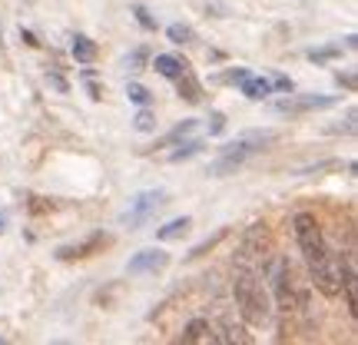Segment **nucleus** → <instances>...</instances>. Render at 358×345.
I'll return each mask as SVG.
<instances>
[{
  "mask_svg": "<svg viewBox=\"0 0 358 345\" xmlns=\"http://www.w3.org/2000/svg\"><path fill=\"white\" fill-rule=\"evenodd\" d=\"M153 70L159 73V77L176 80V77H182V73L189 70V64H186L182 57H173V53H159V57L153 60Z\"/></svg>",
  "mask_w": 358,
  "mask_h": 345,
  "instance_id": "nucleus-10",
  "label": "nucleus"
},
{
  "mask_svg": "<svg viewBox=\"0 0 358 345\" xmlns=\"http://www.w3.org/2000/svg\"><path fill=\"white\" fill-rule=\"evenodd\" d=\"M232 299H236V309L249 325H266L268 316H272V299H268V289L262 286L256 269L249 266H236L232 272Z\"/></svg>",
  "mask_w": 358,
  "mask_h": 345,
  "instance_id": "nucleus-2",
  "label": "nucleus"
},
{
  "mask_svg": "<svg viewBox=\"0 0 358 345\" xmlns=\"http://www.w3.org/2000/svg\"><path fill=\"white\" fill-rule=\"evenodd\" d=\"M325 169H342V163H338V160H329V163H319V167L302 169V176H315V173H325Z\"/></svg>",
  "mask_w": 358,
  "mask_h": 345,
  "instance_id": "nucleus-25",
  "label": "nucleus"
},
{
  "mask_svg": "<svg viewBox=\"0 0 358 345\" xmlns=\"http://www.w3.org/2000/svg\"><path fill=\"white\" fill-rule=\"evenodd\" d=\"M268 276V289H272V306L279 309V312H292L295 306H302L306 302V295L295 293V279H292V266H289V259H272V266L266 269Z\"/></svg>",
  "mask_w": 358,
  "mask_h": 345,
  "instance_id": "nucleus-4",
  "label": "nucleus"
},
{
  "mask_svg": "<svg viewBox=\"0 0 358 345\" xmlns=\"http://www.w3.org/2000/svg\"><path fill=\"white\" fill-rule=\"evenodd\" d=\"M243 93L249 100H266L268 93H272V83H268L266 77H252V73H249V77L243 80Z\"/></svg>",
  "mask_w": 358,
  "mask_h": 345,
  "instance_id": "nucleus-15",
  "label": "nucleus"
},
{
  "mask_svg": "<svg viewBox=\"0 0 358 345\" xmlns=\"http://www.w3.org/2000/svg\"><path fill=\"white\" fill-rule=\"evenodd\" d=\"M146 60H150L146 47H136V50H133L127 60H123V66H127V70H143V66H146Z\"/></svg>",
  "mask_w": 358,
  "mask_h": 345,
  "instance_id": "nucleus-22",
  "label": "nucleus"
},
{
  "mask_svg": "<svg viewBox=\"0 0 358 345\" xmlns=\"http://www.w3.org/2000/svg\"><path fill=\"white\" fill-rule=\"evenodd\" d=\"M47 83H50V87H57L60 93H70V83H66L60 73H50V77H47Z\"/></svg>",
  "mask_w": 358,
  "mask_h": 345,
  "instance_id": "nucleus-29",
  "label": "nucleus"
},
{
  "mask_svg": "<svg viewBox=\"0 0 358 345\" xmlns=\"http://www.w3.org/2000/svg\"><path fill=\"white\" fill-rule=\"evenodd\" d=\"M173 83H176L179 100H186V103H203V83L192 77V70H186V73H182V77H176Z\"/></svg>",
  "mask_w": 358,
  "mask_h": 345,
  "instance_id": "nucleus-11",
  "label": "nucleus"
},
{
  "mask_svg": "<svg viewBox=\"0 0 358 345\" xmlns=\"http://www.w3.org/2000/svg\"><path fill=\"white\" fill-rule=\"evenodd\" d=\"M3 230H7V219H3V216H0V232H3Z\"/></svg>",
  "mask_w": 358,
  "mask_h": 345,
  "instance_id": "nucleus-34",
  "label": "nucleus"
},
{
  "mask_svg": "<svg viewBox=\"0 0 358 345\" xmlns=\"http://www.w3.org/2000/svg\"><path fill=\"white\" fill-rule=\"evenodd\" d=\"M127 97L136 103V106H150V100H153V93L143 87V83H129V87H127Z\"/></svg>",
  "mask_w": 358,
  "mask_h": 345,
  "instance_id": "nucleus-20",
  "label": "nucleus"
},
{
  "mask_svg": "<svg viewBox=\"0 0 358 345\" xmlns=\"http://www.w3.org/2000/svg\"><path fill=\"white\" fill-rule=\"evenodd\" d=\"M20 40H24L27 47H40V40L34 37V34H30V30H24V27H20Z\"/></svg>",
  "mask_w": 358,
  "mask_h": 345,
  "instance_id": "nucleus-32",
  "label": "nucleus"
},
{
  "mask_svg": "<svg viewBox=\"0 0 358 345\" xmlns=\"http://www.w3.org/2000/svg\"><path fill=\"white\" fill-rule=\"evenodd\" d=\"M106 243H110V236L96 230V232H90L87 239H80V243L60 246V249H57V259H60V262H77V259H87V256H93V253H100Z\"/></svg>",
  "mask_w": 358,
  "mask_h": 345,
  "instance_id": "nucleus-6",
  "label": "nucleus"
},
{
  "mask_svg": "<svg viewBox=\"0 0 358 345\" xmlns=\"http://www.w3.org/2000/svg\"><path fill=\"white\" fill-rule=\"evenodd\" d=\"M166 266H169V253H163V249H140L127 262V272L129 276H150V272H163Z\"/></svg>",
  "mask_w": 358,
  "mask_h": 345,
  "instance_id": "nucleus-8",
  "label": "nucleus"
},
{
  "mask_svg": "<svg viewBox=\"0 0 358 345\" xmlns=\"http://www.w3.org/2000/svg\"><path fill=\"white\" fill-rule=\"evenodd\" d=\"M355 47H358V37H355V34H348V37H345V50H355Z\"/></svg>",
  "mask_w": 358,
  "mask_h": 345,
  "instance_id": "nucleus-33",
  "label": "nucleus"
},
{
  "mask_svg": "<svg viewBox=\"0 0 358 345\" xmlns=\"http://www.w3.org/2000/svg\"><path fill=\"white\" fill-rule=\"evenodd\" d=\"M0 47H3V40H0Z\"/></svg>",
  "mask_w": 358,
  "mask_h": 345,
  "instance_id": "nucleus-35",
  "label": "nucleus"
},
{
  "mask_svg": "<svg viewBox=\"0 0 358 345\" xmlns=\"http://www.w3.org/2000/svg\"><path fill=\"white\" fill-rule=\"evenodd\" d=\"M70 50H73V60H77V64H93V60H96V43L90 37H83V34L73 37V47H70Z\"/></svg>",
  "mask_w": 358,
  "mask_h": 345,
  "instance_id": "nucleus-14",
  "label": "nucleus"
},
{
  "mask_svg": "<svg viewBox=\"0 0 358 345\" xmlns=\"http://www.w3.org/2000/svg\"><path fill=\"white\" fill-rule=\"evenodd\" d=\"M335 97H285V100L275 103V113H285V116H302V113H315V110H329L335 106Z\"/></svg>",
  "mask_w": 358,
  "mask_h": 345,
  "instance_id": "nucleus-7",
  "label": "nucleus"
},
{
  "mask_svg": "<svg viewBox=\"0 0 358 345\" xmlns=\"http://www.w3.org/2000/svg\"><path fill=\"white\" fill-rule=\"evenodd\" d=\"M275 140H279L275 129H245V133H239L236 140H229L222 146L219 160L209 167V176H229V173H236V169L243 167L245 160H252L256 153L268 150Z\"/></svg>",
  "mask_w": 358,
  "mask_h": 345,
  "instance_id": "nucleus-3",
  "label": "nucleus"
},
{
  "mask_svg": "<svg viewBox=\"0 0 358 345\" xmlns=\"http://www.w3.org/2000/svg\"><path fill=\"white\" fill-rule=\"evenodd\" d=\"M179 342H186V345L216 342V329H213V322L209 319H189L186 322V329H182V335H179Z\"/></svg>",
  "mask_w": 358,
  "mask_h": 345,
  "instance_id": "nucleus-9",
  "label": "nucleus"
},
{
  "mask_svg": "<svg viewBox=\"0 0 358 345\" xmlns=\"http://www.w3.org/2000/svg\"><path fill=\"white\" fill-rule=\"evenodd\" d=\"M133 127L140 129V133H153L156 129V113L150 106H140V113L133 116Z\"/></svg>",
  "mask_w": 358,
  "mask_h": 345,
  "instance_id": "nucleus-19",
  "label": "nucleus"
},
{
  "mask_svg": "<svg viewBox=\"0 0 358 345\" xmlns=\"http://www.w3.org/2000/svg\"><path fill=\"white\" fill-rule=\"evenodd\" d=\"M272 83V90H282V93H292V80L285 77V73H275V77L268 80Z\"/></svg>",
  "mask_w": 358,
  "mask_h": 345,
  "instance_id": "nucleus-26",
  "label": "nucleus"
},
{
  "mask_svg": "<svg viewBox=\"0 0 358 345\" xmlns=\"http://www.w3.org/2000/svg\"><path fill=\"white\" fill-rule=\"evenodd\" d=\"M332 133H355V110H348V113H345V123L332 127Z\"/></svg>",
  "mask_w": 358,
  "mask_h": 345,
  "instance_id": "nucleus-28",
  "label": "nucleus"
},
{
  "mask_svg": "<svg viewBox=\"0 0 358 345\" xmlns=\"http://www.w3.org/2000/svg\"><path fill=\"white\" fill-rule=\"evenodd\" d=\"M335 57H342V47H319V50H308V60H312V64H329Z\"/></svg>",
  "mask_w": 358,
  "mask_h": 345,
  "instance_id": "nucleus-21",
  "label": "nucleus"
},
{
  "mask_svg": "<svg viewBox=\"0 0 358 345\" xmlns=\"http://www.w3.org/2000/svg\"><path fill=\"white\" fill-rule=\"evenodd\" d=\"M189 226H192L189 216H176V219H169L166 226H159V230H156V239H159V243L179 239V236H186V232H189Z\"/></svg>",
  "mask_w": 358,
  "mask_h": 345,
  "instance_id": "nucleus-13",
  "label": "nucleus"
},
{
  "mask_svg": "<svg viewBox=\"0 0 358 345\" xmlns=\"http://www.w3.org/2000/svg\"><path fill=\"white\" fill-rule=\"evenodd\" d=\"M196 133H199V120H182V123H176L163 140L156 143V150H163V146H176V143L189 140V136H196Z\"/></svg>",
  "mask_w": 358,
  "mask_h": 345,
  "instance_id": "nucleus-12",
  "label": "nucleus"
},
{
  "mask_svg": "<svg viewBox=\"0 0 358 345\" xmlns=\"http://www.w3.org/2000/svg\"><path fill=\"white\" fill-rule=\"evenodd\" d=\"M169 199H166V192L163 190H143V192H136L133 199H129V206L120 213V223L123 226H129V230H140V226H146L150 219L166 206Z\"/></svg>",
  "mask_w": 358,
  "mask_h": 345,
  "instance_id": "nucleus-5",
  "label": "nucleus"
},
{
  "mask_svg": "<svg viewBox=\"0 0 358 345\" xmlns=\"http://www.w3.org/2000/svg\"><path fill=\"white\" fill-rule=\"evenodd\" d=\"M335 80H338V87L355 90V73H335Z\"/></svg>",
  "mask_w": 358,
  "mask_h": 345,
  "instance_id": "nucleus-30",
  "label": "nucleus"
},
{
  "mask_svg": "<svg viewBox=\"0 0 358 345\" xmlns=\"http://www.w3.org/2000/svg\"><path fill=\"white\" fill-rule=\"evenodd\" d=\"M292 230H295V243H299L302 256H306L312 286H315L322 295L335 299V295H338V269H335L332 249H329L325 236H322L319 219L312 216V213H295Z\"/></svg>",
  "mask_w": 358,
  "mask_h": 345,
  "instance_id": "nucleus-1",
  "label": "nucleus"
},
{
  "mask_svg": "<svg viewBox=\"0 0 358 345\" xmlns=\"http://www.w3.org/2000/svg\"><path fill=\"white\" fill-rule=\"evenodd\" d=\"M176 146H179V150H173V153H169V163H182V160H189V156L203 153V143L196 140V136H189V140L176 143Z\"/></svg>",
  "mask_w": 358,
  "mask_h": 345,
  "instance_id": "nucleus-17",
  "label": "nucleus"
},
{
  "mask_svg": "<svg viewBox=\"0 0 358 345\" xmlns=\"http://www.w3.org/2000/svg\"><path fill=\"white\" fill-rule=\"evenodd\" d=\"M166 37H169V43L186 47V43H196V30H192L189 24H169L166 27Z\"/></svg>",
  "mask_w": 358,
  "mask_h": 345,
  "instance_id": "nucleus-16",
  "label": "nucleus"
},
{
  "mask_svg": "<svg viewBox=\"0 0 358 345\" xmlns=\"http://www.w3.org/2000/svg\"><path fill=\"white\" fill-rule=\"evenodd\" d=\"M222 129H226V113H213L209 116V133H213V136H216V133H222Z\"/></svg>",
  "mask_w": 358,
  "mask_h": 345,
  "instance_id": "nucleus-27",
  "label": "nucleus"
},
{
  "mask_svg": "<svg viewBox=\"0 0 358 345\" xmlns=\"http://www.w3.org/2000/svg\"><path fill=\"white\" fill-rule=\"evenodd\" d=\"M226 236H229V230H219V232H213L209 239H203V243H199V246H192V249H189V259H199V256H206V253H209V249H216V246L222 243Z\"/></svg>",
  "mask_w": 358,
  "mask_h": 345,
  "instance_id": "nucleus-18",
  "label": "nucleus"
},
{
  "mask_svg": "<svg viewBox=\"0 0 358 345\" xmlns=\"http://www.w3.org/2000/svg\"><path fill=\"white\" fill-rule=\"evenodd\" d=\"M87 93H90V100H100V97H103L100 83H96V80H90V77H87Z\"/></svg>",
  "mask_w": 358,
  "mask_h": 345,
  "instance_id": "nucleus-31",
  "label": "nucleus"
},
{
  "mask_svg": "<svg viewBox=\"0 0 358 345\" xmlns=\"http://www.w3.org/2000/svg\"><path fill=\"white\" fill-rule=\"evenodd\" d=\"M249 77V70H245V66H232V70H226V73H222V83H243V80Z\"/></svg>",
  "mask_w": 358,
  "mask_h": 345,
  "instance_id": "nucleus-23",
  "label": "nucleus"
},
{
  "mask_svg": "<svg viewBox=\"0 0 358 345\" xmlns=\"http://www.w3.org/2000/svg\"><path fill=\"white\" fill-rule=\"evenodd\" d=\"M133 13H136V20H140L143 30H156V20L150 17V10H146V7H140V3H136V7H133Z\"/></svg>",
  "mask_w": 358,
  "mask_h": 345,
  "instance_id": "nucleus-24",
  "label": "nucleus"
}]
</instances>
